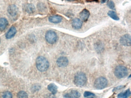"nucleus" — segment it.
<instances>
[{
  "mask_svg": "<svg viewBox=\"0 0 131 98\" xmlns=\"http://www.w3.org/2000/svg\"><path fill=\"white\" fill-rule=\"evenodd\" d=\"M128 73V70L127 68L123 66H117L115 69V76L119 79H122L126 77Z\"/></svg>",
  "mask_w": 131,
  "mask_h": 98,
  "instance_id": "obj_3",
  "label": "nucleus"
},
{
  "mask_svg": "<svg viewBox=\"0 0 131 98\" xmlns=\"http://www.w3.org/2000/svg\"><path fill=\"white\" fill-rule=\"evenodd\" d=\"M107 5L108 7L112 10H115V5L114 2L111 0L109 1L107 3Z\"/></svg>",
  "mask_w": 131,
  "mask_h": 98,
  "instance_id": "obj_20",
  "label": "nucleus"
},
{
  "mask_svg": "<svg viewBox=\"0 0 131 98\" xmlns=\"http://www.w3.org/2000/svg\"><path fill=\"white\" fill-rule=\"evenodd\" d=\"M49 21L54 23H58L61 22L62 20V17L59 15L51 16L49 18Z\"/></svg>",
  "mask_w": 131,
  "mask_h": 98,
  "instance_id": "obj_11",
  "label": "nucleus"
},
{
  "mask_svg": "<svg viewBox=\"0 0 131 98\" xmlns=\"http://www.w3.org/2000/svg\"><path fill=\"white\" fill-rule=\"evenodd\" d=\"M3 98H12V95L11 92H6L3 95Z\"/></svg>",
  "mask_w": 131,
  "mask_h": 98,
  "instance_id": "obj_21",
  "label": "nucleus"
},
{
  "mask_svg": "<svg viewBox=\"0 0 131 98\" xmlns=\"http://www.w3.org/2000/svg\"><path fill=\"white\" fill-rule=\"evenodd\" d=\"M53 94H49L48 95H47V97L46 98H55V97L54 96Z\"/></svg>",
  "mask_w": 131,
  "mask_h": 98,
  "instance_id": "obj_24",
  "label": "nucleus"
},
{
  "mask_svg": "<svg viewBox=\"0 0 131 98\" xmlns=\"http://www.w3.org/2000/svg\"><path fill=\"white\" fill-rule=\"evenodd\" d=\"M36 64L37 69L41 72H45L47 71L49 66V61L45 57L42 56L37 58Z\"/></svg>",
  "mask_w": 131,
  "mask_h": 98,
  "instance_id": "obj_1",
  "label": "nucleus"
},
{
  "mask_svg": "<svg viewBox=\"0 0 131 98\" xmlns=\"http://www.w3.org/2000/svg\"><path fill=\"white\" fill-rule=\"evenodd\" d=\"M95 94L92 92H90L85 91V92L84 94V96L85 97H88L90 96H94Z\"/></svg>",
  "mask_w": 131,
  "mask_h": 98,
  "instance_id": "obj_22",
  "label": "nucleus"
},
{
  "mask_svg": "<svg viewBox=\"0 0 131 98\" xmlns=\"http://www.w3.org/2000/svg\"><path fill=\"white\" fill-rule=\"evenodd\" d=\"M100 0L101 3L103 4V3H105V2H106L107 0Z\"/></svg>",
  "mask_w": 131,
  "mask_h": 98,
  "instance_id": "obj_27",
  "label": "nucleus"
},
{
  "mask_svg": "<svg viewBox=\"0 0 131 98\" xmlns=\"http://www.w3.org/2000/svg\"><path fill=\"white\" fill-rule=\"evenodd\" d=\"M87 2H98V0H85Z\"/></svg>",
  "mask_w": 131,
  "mask_h": 98,
  "instance_id": "obj_25",
  "label": "nucleus"
},
{
  "mask_svg": "<svg viewBox=\"0 0 131 98\" xmlns=\"http://www.w3.org/2000/svg\"><path fill=\"white\" fill-rule=\"evenodd\" d=\"M120 43L123 46H130L131 45V36L129 34H126L121 37Z\"/></svg>",
  "mask_w": 131,
  "mask_h": 98,
  "instance_id": "obj_6",
  "label": "nucleus"
},
{
  "mask_svg": "<svg viewBox=\"0 0 131 98\" xmlns=\"http://www.w3.org/2000/svg\"><path fill=\"white\" fill-rule=\"evenodd\" d=\"M8 25V21L5 18H0V31H2L6 28Z\"/></svg>",
  "mask_w": 131,
  "mask_h": 98,
  "instance_id": "obj_13",
  "label": "nucleus"
},
{
  "mask_svg": "<svg viewBox=\"0 0 131 98\" xmlns=\"http://www.w3.org/2000/svg\"><path fill=\"white\" fill-rule=\"evenodd\" d=\"M108 15L112 19L114 20L115 21H119V18L117 15L116 13L114 11H109L108 13Z\"/></svg>",
  "mask_w": 131,
  "mask_h": 98,
  "instance_id": "obj_18",
  "label": "nucleus"
},
{
  "mask_svg": "<svg viewBox=\"0 0 131 98\" xmlns=\"http://www.w3.org/2000/svg\"><path fill=\"white\" fill-rule=\"evenodd\" d=\"M107 84V80L104 77H101L95 80L94 83V86L97 89H103L106 88Z\"/></svg>",
  "mask_w": 131,
  "mask_h": 98,
  "instance_id": "obj_4",
  "label": "nucleus"
},
{
  "mask_svg": "<svg viewBox=\"0 0 131 98\" xmlns=\"http://www.w3.org/2000/svg\"><path fill=\"white\" fill-rule=\"evenodd\" d=\"M57 87L54 83H50L48 86V90L51 92L52 94L55 95L57 92Z\"/></svg>",
  "mask_w": 131,
  "mask_h": 98,
  "instance_id": "obj_14",
  "label": "nucleus"
},
{
  "mask_svg": "<svg viewBox=\"0 0 131 98\" xmlns=\"http://www.w3.org/2000/svg\"><path fill=\"white\" fill-rule=\"evenodd\" d=\"M125 86H119L117 87V88H114V90H113V91H116L117 90H119L121 89V88H124Z\"/></svg>",
  "mask_w": 131,
  "mask_h": 98,
  "instance_id": "obj_23",
  "label": "nucleus"
},
{
  "mask_svg": "<svg viewBox=\"0 0 131 98\" xmlns=\"http://www.w3.org/2000/svg\"><path fill=\"white\" fill-rule=\"evenodd\" d=\"M64 97L65 98H71V97H70V96H69L68 93H67V94L65 95L64 96Z\"/></svg>",
  "mask_w": 131,
  "mask_h": 98,
  "instance_id": "obj_26",
  "label": "nucleus"
},
{
  "mask_svg": "<svg viewBox=\"0 0 131 98\" xmlns=\"http://www.w3.org/2000/svg\"><path fill=\"white\" fill-rule=\"evenodd\" d=\"M9 14L12 17H15L17 14L18 9L17 6L14 5H11L8 8Z\"/></svg>",
  "mask_w": 131,
  "mask_h": 98,
  "instance_id": "obj_10",
  "label": "nucleus"
},
{
  "mask_svg": "<svg viewBox=\"0 0 131 98\" xmlns=\"http://www.w3.org/2000/svg\"><path fill=\"white\" fill-rule=\"evenodd\" d=\"M45 38L48 43L51 44L55 43L58 39L57 34L52 30L48 31L46 33Z\"/></svg>",
  "mask_w": 131,
  "mask_h": 98,
  "instance_id": "obj_5",
  "label": "nucleus"
},
{
  "mask_svg": "<svg viewBox=\"0 0 131 98\" xmlns=\"http://www.w3.org/2000/svg\"></svg>",
  "mask_w": 131,
  "mask_h": 98,
  "instance_id": "obj_28",
  "label": "nucleus"
},
{
  "mask_svg": "<svg viewBox=\"0 0 131 98\" xmlns=\"http://www.w3.org/2000/svg\"><path fill=\"white\" fill-rule=\"evenodd\" d=\"M57 64L58 67H64L68 65V59L65 57H60L57 61Z\"/></svg>",
  "mask_w": 131,
  "mask_h": 98,
  "instance_id": "obj_7",
  "label": "nucleus"
},
{
  "mask_svg": "<svg viewBox=\"0 0 131 98\" xmlns=\"http://www.w3.org/2000/svg\"><path fill=\"white\" fill-rule=\"evenodd\" d=\"M72 26L75 29H79L81 28L82 26V22L80 19L75 18L72 21Z\"/></svg>",
  "mask_w": 131,
  "mask_h": 98,
  "instance_id": "obj_9",
  "label": "nucleus"
},
{
  "mask_svg": "<svg viewBox=\"0 0 131 98\" xmlns=\"http://www.w3.org/2000/svg\"><path fill=\"white\" fill-rule=\"evenodd\" d=\"M74 81L75 84L77 86H84L87 81V78L85 74L82 72H78L75 75Z\"/></svg>",
  "mask_w": 131,
  "mask_h": 98,
  "instance_id": "obj_2",
  "label": "nucleus"
},
{
  "mask_svg": "<svg viewBox=\"0 0 131 98\" xmlns=\"http://www.w3.org/2000/svg\"><path fill=\"white\" fill-rule=\"evenodd\" d=\"M17 32L16 28L14 26H12L9 30L8 32L6 33V37L7 39H10L14 36Z\"/></svg>",
  "mask_w": 131,
  "mask_h": 98,
  "instance_id": "obj_12",
  "label": "nucleus"
},
{
  "mask_svg": "<svg viewBox=\"0 0 131 98\" xmlns=\"http://www.w3.org/2000/svg\"><path fill=\"white\" fill-rule=\"evenodd\" d=\"M25 10L27 13L31 14L35 12V8L33 4H27L25 6Z\"/></svg>",
  "mask_w": 131,
  "mask_h": 98,
  "instance_id": "obj_15",
  "label": "nucleus"
},
{
  "mask_svg": "<svg viewBox=\"0 0 131 98\" xmlns=\"http://www.w3.org/2000/svg\"></svg>",
  "mask_w": 131,
  "mask_h": 98,
  "instance_id": "obj_29",
  "label": "nucleus"
},
{
  "mask_svg": "<svg viewBox=\"0 0 131 98\" xmlns=\"http://www.w3.org/2000/svg\"><path fill=\"white\" fill-rule=\"evenodd\" d=\"M17 98H28V95L26 92L23 91L19 92L17 95Z\"/></svg>",
  "mask_w": 131,
  "mask_h": 98,
  "instance_id": "obj_19",
  "label": "nucleus"
},
{
  "mask_svg": "<svg viewBox=\"0 0 131 98\" xmlns=\"http://www.w3.org/2000/svg\"><path fill=\"white\" fill-rule=\"evenodd\" d=\"M90 15V13L88 10L86 9H84L80 13V17L83 21H87Z\"/></svg>",
  "mask_w": 131,
  "mask_h": 98,
  "instance_id": "obj_8",
  "label": "nucleus"
},
{
  "mask_svg": "<svg viewBox=\"0 0 131 98\" xmlns=\"http://www.w3.org/2000/svg\"><path fill=\"white\" fill-rule=\"evenodd\" d=\"M131 95L130 89H128L125 92H121L118 95V98H128Z\"/></svg>",
  "mask_w": 131,
  "mask_h": 98,
  "instance_id": "obj_16",
  "label": "nucleus"
},
{
  "mask_svg": "<svg viewBox=\"0 0 131 98\" xmlns=\"http://www.w3.org/2000/svg\"><path fill=\"white\" fill-rule=\"evenodd\" d=\"M68 94L71 98H79L81 95L80 92L75 90H71Z\"/></svg>",
  "mask_w": 131,
  "mask_h": 98,
  "instance_id": "obj_17",
  "label": "nucleus"
}]
</instances>
